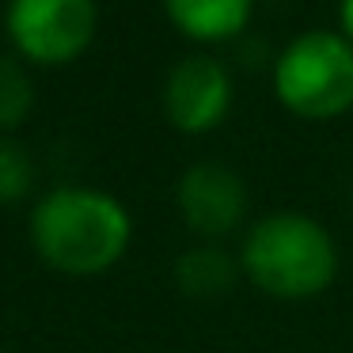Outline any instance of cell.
<instances>
[{
  "mask_svg": "<svg viewBox=\"0 0 353 353\" xmlns=\"http://www.w3.org/2000/svg\"><path fill=\"white\" fill-rule=\"evenodd\" d=\"M133 236L122 201L92 186H57L31 209V243L46 266L72 277L110 270Z\"/></svg>",
  "mask_w": 353,
  "mask_h": 353,
  "instance_id": "obj_1",
  "label": "cell"
},
{
  "mask_svg": "<svg viewBox=\"0 0 353 353\" xmlns=\"http://www.w3.org/2000/svg\"><path fill=\"white\" fill-rule=\"evenodd\" d=\"M239 270L270 296L307 300L334 281L338 251L319 221L304 213H270L247 232Z\"/></svg>",
  "mask_w": 353,
  "mask_h": 353,
  "instance_id": "obj_2",
  "label": "cell"
},
{
  "mask_svg": "<svg viewBox=\"0 0 353 353\" xmlns=\"http://www.w3.org/2000/svg\"><path fill=\"white\" fill-rule=\"evenodd\" d=\"M274 92L300 118H338L353 107V46L334 31H307L281 50Z\"/></svg>",
  "mask_w": 353,
  "mask_h": 353,
  "instance_id": "obj_3",
  "label": "cell"
},
{
  "mask_svg": "<svg viewBox=\"0 0 353 353\" xmlns=\"http://www.w3.org/2000/svg\"><path fill=\"white\" fill-rule=\"evenodd\" d=\"M95 0H8L4 27L19 57L34 65H69L95 39Z\"/></svg>",
  "mask_w": 353,
  "mask_h": 353,
  "instance_id": "obj_4",
  "label": "cell"
},
{
  "mask_svg": "<svg viewBox=\"0 0 353 353\" xmlns=\"http://www.w3.org/2000/svg\"><path fill=\"white\" fill-rule=\"evenodd\" d=\"M232 110V77L216 57L194 54L168 72L163 114L179 133H209Z\"/></svg>",
  "mask_w": 353,
  "mask_h": 353,
  "instance_id": "obj_5",
  "label": "cell"
},
{
  "mask_svg": "<svg viewBox=\"0 0 353 353\" xmlns=\"http://www.w3.org/2000/svg\"><path fill=\"white\" fill-rule=\"evenodd\" d=\"M179 213L201 239H224L247 216V186L232 168L216 160L194 163L179 179Z\"/></svg>",
  "mask_w": 353,
  "mask_h": 353,
  "instance_id": "obj_6",
  "label": "cell"
},
{
  "mask_svg": "<svg viewBox=\"0 0 353 353\" xmlns=\"http://www.w3.org/2000/svg\"><path fill=\"white\" fill-rule=\"evenodd\" d=\"M168 19L194 42L236 39L254 12V0H163Z\"/></svg>",
  "mask_w": 353,
  "mask_h": 353,
  "instance_id": "obj_7",
  "label": "cell"
},
{
  "mask_svg": "<svg viewBox=\"0 0 353 353\" xmlns=\"http://www.w3.org/2000/svg\"><path fill=\"white\" fill-rule=\"evenodd\" d=\"M236 274H239V262L216 243L190 247V251H183L175 262L179 289H183L186 296H198V300L224 296V292L236 285Z\"/></svg>",
  "mask_w": 353,
  "mask_h": 353,
  "instance_id": "obj_8",
  "label": "cell"
},
{
  "mask_svg": "<svg viewBox=\"0 0 353 353\" xmlns=\"http://www.w3.org/2000/svg\"><path fill=\"white\" fill-rule=\"evenodd\" d=\"M34 107V84L16 57H0V133H12Z\"/></svg>",
  "mask_w": 353,
  "mask_h": 353,
  "instance_id": "obj_9",
  "label": "cell"
},
{
  "mask_svg": "<svg viewBox=\"0 0 353 353\" xmlns=\"http://www.w3.org/2000/svg\"><path fill=\"white\" fill-rule=\"evenodd\" d=\"M34 186V163L19 141L0 133V205H16Z\"/></svg>",
  "mask_w": 353,
  "mask_h": 353,
  "instance_id": "obj_10",
  "label": "cell"
},
{
  "mask_svg": "<svg viewBox=\"0 0 353 353\" xmlns=\"http://www.w3.org/2000/svg\"><path fill=\"white\" fill-rule=\"evenodd\" d=\"M342 39L353 46V0H342Z\"/></svg>",
  "mask_w": 353,
  "mask_h": 353,
  "instance_id": "obj_11",
  "label": "cell"
}]
</instances>
